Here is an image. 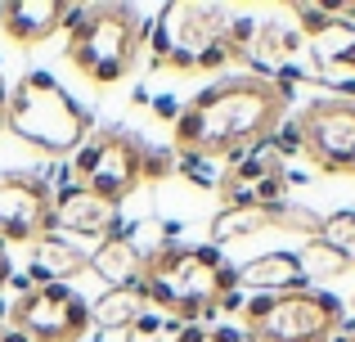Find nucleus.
Returning <instances> with one entry per match:
<instances>
[{"label": "nucleus", "instance_id": "obj_6", "mask_svg": "<svg viewBox=\"0 0 355 342\" xmlns=\"http://www.w3.org/2000/svg\"><path fill=\"white\" fill-rule=\"evenodd\" d=\"M243 334L252 342H333L342 334V302L320 289L243 302Z\"/></svg>", "mask_w": 355, "mask_h": 342}, {"label": "nucleus", "instance_id": "obj_18", "mask_svg": "<svg viewBox=\"0 0 355 342\" xmlns=\"http://www.w3.org/2000/svg\"><path fill=\"white\" fill-rule=\"evenodd\" d=\"M121 234H126V243L135 248V257L144 266H153L162 253H171V248H175V225H166L162 216H139L135 225H126Z\"/></svg>", "mask_w": 355, "mask_h": 342}, {"label": "nucleus", "instance_id": "obj_12", "mask_svg": "<svg viewBox=\"0 0 355 342\" xmlns=\"http://www.w3.org/2000/svg\"><path fill=\"white\" fill-rule=\"evenodd\" d=\"M239 275V289H248L252 298H279V293H297V289H311L297 271V257L293 253H266V257H252V262L234 266Z\"/></svg>", "mask_w": 355, "mask_h": 342}, {"label": "nucleus", "instance_id": "obj_14", "mask_svg": "<svg viewBox=\"0 0 355 342\" xmlns=\"http://www.w3.org/2000/svg\"><path fill=\"white\" fill-rule=\"evenodd\" d=\"M90 271V253H81L77 239L45 234L41 243H32V284H68L77 275Z\"/></svg>", "mask_w": 355, "mask_h": 342}, {"label": "nucleus", "instance_id": "obj_5", "mask_svg": "<svg viewBox=\"0 0 355 342\" xmlns=\"http://www.w3.org/2000/svg\"><path fill=\"white\" fill-rule=\"evenodd\" d=\"M5 131H14L23 144L36 153H77L90 140V113L72 99V90L50 72H23L14 90H9V113Z\"/></svg>", "mask_w": 355, "mask_h": 342}, {"label": "nucleus", "instance_id": "obj_8", "mask_svg": "<svg viewBox=\"0 0 355 342\" xmlns=\"http://www.w3.org/2000/svg\"><path fill=\"white\" fill-rule=\"evenodd\" d=\"M9 325L32 342H81L90 334V302L72 284H32L18 293Z\"/></svg>", "mask_w": 355, "mask_h": 342}, {"label": "nucleus", "instance_id": "obj_19", "mask_svg": "<svg viewBox=\"0 0 355 342\" xmlns=\"http://www.w3.org/2000/svg\"><path fill=\"white\" fill-rule=\"evenodd\" d=\"M293 257H297V271H302V280L311 284V289H315V284H329V280H342V275H347V262H342L324 239H306Z\"/></svg>", "mask_w": 355, "mask_h": 342}, {"label": "nucleus", "instance_id": "obj_10", "mask_svg": "<svg viewBox=\"0 0 355 342\" xmlns=\"http://www.w3.org/2000/svg\"><path fill=\"white\" fill-rule=\"evenodd\" d=\"M54 234V189L41 176L0 171V243H41Z\"/></svg>", "mask_w": 355, "mask_h": 342}, {"label": "nucleus", "instance_id": "obj_22", "mask_svg": "<svg viewBox=\"0 0 355 342\" xmlns=\"http://www.w3.org/2000/svg\"><path fill=\"white\" fill-rule=\"evenodd\" d=\"M9 280H14V271H9V257H5V243H0V293L9 289Z\"/></svg>", "mask_w": 355, "mask_h": 342}, {"label": "nucleus", "instance_id": "obj_20", "mask_svg": "<svg viewBox=\"0 0 355 342\" xmlns=\"http://www.w3.org/2000/svg\"><path fill=\"white\" fill-rule=\"evenodd\" d=\"M315 239H324V243H329L342 262L355 266V212L351 207H338V212H329V216H320Z\"/></svg>", "mask_w": 355, "mask_h": 342}, {"label": "nucleus", "instance_id": "obj_25", "mask_svg": "<svg viewBox=\"0 0 355 342\" xmlns=\"http://www.w3.org/2000/svg\"><path fill=\"white\" fill-rule=\"evenodd\" d=\"M333 342H355V334H338V338H333Z\"/></svg>", "mask_w": 355, "mask_h": 342}, {"label": "nucleus", "instance_id": "obj_3", "mask_svg": "<svg viewBox=\"0 0 355 342\" xmlns=\"http://www.w3.org/2000/svg\"><path fill=\"white\" fill-rule=\"evenodd\" d=\"M68 59L95 86H117L144 59V32L135 9L126 5H68Z\"/></svg>", "mask_w": 355, "mask_h": 342}, {"label": "nucleus", "instance_id": "obj_4", "mask_svg": "<svg viewBox=\"0 0 355 342\" xmlns=\"http://www.w3.org/2000/svg\"><path fill=\"white\" fill-rule=\"evenodd\" d=\"M230 14L225 5L202 0H175L148 23L144 32V59L157 68H184V72H220L230 59H239L230 45Z\"/></svg>", "mask_w": 355, "mask_h": 342}, {"label": "nucleus", "instance_id": "obj_2", "mask_svg": "<svg viewBox=\"0 0 355 342\" xmlns=\"http://www.w3.org/2000/svg\"><path fill=\"white\" fill-rule=\"evenodd\" d=\"M144 293L148 311H162L175 325H202L220 311V302L239 289L234 266L220 262V248L211 243H175L153 266H144Z\"/></svg>", "mask_w": 355, "mask_h": 342}, {"label": "nucleus", "instance_id": "obj_17", "mask_svg": "<svg viewBox=\"0 0 355 342\" xmlns=\"http://www.w3.org/2000/svg\"><path fill=\"white\" fill-rule=\"evenodd\" d=\"M279 216H284V207L270 212V207H257V203H248V207H220L216 216H211V225H207L211 248H225V243L261 234V230H275Z\"/></svg>", "mask_w": 355, "mask_h": 342}, {"label": "nucleus", "instance_id": "obj_15", "mask_svg": "<svg viewBox=\"0 0 355 342\" xmlns=\"http://www.w3.org/2000/svg\"><path fill=\"white\" fill-rule=\"evenodd\" d=\"M90 271L104 280V289H139V284H144V262H139L135 248L126 243V234H113V239H104V243H95Z\"/></svg>", "mask_w": 355, "mask_h": 342}, {"label": "nucleus", "instance_id": "obj_7", "mask_svg": "<svg viewBox=\"0 0 355 342\" xmlns=\"http://www.w3.org/2000/svg\"><path fill=\"white\" fill-rule=\"evenodd\" d=\"M72 180L95 189L99 198L121 203L130 189L144 185V140L130 131H99L77 149L72 162Z\"/></svg>", "mask_w": 355, "mask_h": 342}, {"label": "nucleus", "instance_id": "obj_1", "mask_svg": "<svg viewBox=\"0 0 355 342\" xmlns=\"http://www.w3.org/2000/svg\"><path fill=\"white\" fill-rule=\"evenodd\" d=\"M288 108H293L288 77H261V72L225 77L175 117V153H193L207 162H239L279 131Z\"/></svg>", "mask_w": 355, "mask_h": 342}, {"label": "nucleus", "instance_id": "obj_21", "mask_svg": "<svg viewBox=\"0 0 355 342\" xmlns=\"http://www.w3.org/2000/svg\"><path fill=\"white\" fill-rule=\"evenodd\" d=\"M171 342H252L243 329H207V325H180Z\"/></svg>", "mask_w": 355, "mask_h": 342}, {"label": "nucleus", "instance_id": "obj_13", "mask_svg": "<svg viewBox=\"0 0 355 342\" xmlns=\"http://www.w3.org/2000/svg\"><path fill=\"white\" fill-rule=\"evenodd\" d=\"M63 14H68L63 0H9L0 27L18 45H41L63 27Z\"/></svg>", "mask_w": 355, "mask_h": 342}, {"label": "nucleus", "instance_id": "obj_11", "mask_svg": "<svg viewBox=\"0 0 355 342\" xmlns=\"http://www.w3.org/2000/svg\"><path fill=\"white\" fill-rule=\"evenodd\" d=\"M121 230H126L121 203L99 198L95 189H86V185H77V180L54 189V234H77V239L104 243V239L121 234Z\"/></svg>", "mask_w": 355, "mask_h": 342}, {"label": "nucleus", "instance_id": "obj_24", "mask_svg": "<svg viewBox=\"0 0 355 342\" xmlns=\"http://www.w3.org/2000/svg\"><path fill=\"white\" fill-rule=\"evenodd\" d=\"M5 113H9V86L0 81V131H5Z\"/></svg>", "mask_w": 355, "mask_h": 342}, {"label": "nucleus", "instance_id": "obj_23", "mask_svg": "<svg viewBox=\"0 0 355 342\" xmlns=\"http://www.w3.org/2000/svg\"><path fill=\"white\" fill-rule=\"evenodd\" d=\"M153 113H157V117H180V108H175V99H157Z\"/></svg>", "mask_w": 355, "mask_h": 342}, {"label": "nucleus", "instance_id": "obj_9", "mask_svg": "<svg viewBox=\"0 0 355 342\" xmlns=\"http://www.w3.org/2000/svg\"><path fill=\"white\" fill-rule=\"evenodd\" d=\"M306 158L320 171L355 176V99H311L297 113Z\"/></svg>", "mask_w": 355, "mask_h": 342}, {"label": "nucleus", "instance_id": "obj_16", "mask_svg": "<svg viewBox=\"0 0 355 342\" xmlns=\"http://www.w3.org/2000/svg\"><path fill=\"white\" fill-rule=\"evenodd\" d=\"M144 311H148V302L139 289H104L90 302V329H99V334H130Z\"/></svg>", "mask_w": 355, "mask_h": 342}]
</instances>
